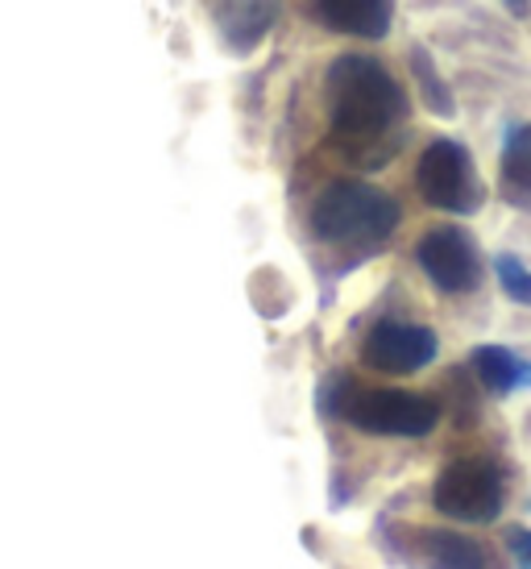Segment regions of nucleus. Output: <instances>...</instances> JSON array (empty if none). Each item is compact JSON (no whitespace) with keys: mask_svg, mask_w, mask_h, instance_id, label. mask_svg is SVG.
Returning a JSON list of instances; mask_svg holds the SVG:
<instances>
[{"mask_svg":"<svg viewBox=\"0 0 531 569\" xmlns=\"http://www.w3.org/2000/svg\"><path fill=\"white\" fill-rule=\"evenodd\" d=\"M440 399L415 396V391H394V387H358L344 399L341 420L370 432V437H428L440 425Z\"/></svg>","mask_w":531,"mask_h":569,"instance_id":"4","label":"nucleus"},{"mask_svg":"<svg viewBox=\"0 0 531 569\" xmlns=\"http://www.w3.org/2000/svg\"><path fill=\"white\" fill-rule=\"evenodd\" d=\"M279 13L282 0H212V21L233 54H253L262 47V38L274 30Z\"/></svg>","mask_w":531,"mask_h":569,"instance_id":"9","label":"nucleus"},{"mask_svg":"<svg viewBox=\"0 0 531 569\" xmlns=\"http://www.w3.org/2000/svg\"><path fill=\"white\" fill-rule=\"evenodd\" d=\"M415 188H420L423 204L453 212V217H473L485 204V183L473 154L453 138H437L423 146L420 162H415Z\"/></svg>","mask_w":531,"mask_h":569,"instance_id":"5","label":"nucleus"},{"mask_svg":"<svg viewBox=\"0 0 531 569\" xmlns=\"http://www.w3.org/2000/svg\"><path fill=\"white\" fill-rule=\"evenodd\" d=\"M415 267L440 296H473L482 287V250L461 224H432L415 241Z\"/></svg>","mask_w":531,"mask_h":569,"instance_id":"6","label":"nucleus"},{"mask_svg":"<svg viewBox=\"0 0 531 569\" xmlns=\"http://www.w3.org/2000/svg\"><path fill=\"white\" fill-rule=\"evenodd\" d=\"M507 553L519 569H531V528H507Z\"/></svg>","mask_w":531,"mask_h":569,"instance_id":"16","label":"nucleus"},{"mask_svg":"<svg viewBox=\"0 0 531 569\" xmlns=\"http://www.w3.org/2000/svg\"><path fill=\"white\" fill-rule=\"evenodd\" d=\"M403 208L391 191L361 183V179H337L315 196L308 224L315 241L349 253H378L399 229Z\"/></svg>","mask_w":531,"mask_h":569,"instance_id":"2","label":"nucleus"},{"mask_svg":"<svg viewBox=\"0 0 531 569\" xmlns=\"http://www.w3.org/2000/svg\"><path fill=\"white\" fill-rule=\"evenodd\" d=\"M499 196L511 208L531 212V126H523V121H511L502 129Z\"/></svg>","mask_w":531,"mask_h":569,"instance_id":"11","label":"nucleus"},{"mask_svg":"<svg viewBox=\"0 0 531 569\" xmlns=\"http://www.w3.org/2000/svg\"><path fill=\"white\" fill-rule=\"evenodd\" d=\"M349 391H353V379H349V375H341V370L329 375V379L320 382V416H337V420H341Z\"/></svg>","mask_w":531,"mask_h":569,"instance_id":"15","label":"nucleus"},{"mask_svg":"<svg viewBox=\"0 0 531 569\" xmlns=\"http://www.w3.org/2000/svg\"><path fill=\"white\" fill-rule=\"evenodd\" d=\"M411 76H415V83H420L423 104H428V109L437 112V117H453L457 112L453 92H449V83L440 80V71L432 67V59H428V50L423 47L411 50Z\"/></svg>","mask_w":531,"mask_h":569,"instance_id":"13","label":"nucleus"},{"mask_svg":"<svg viewBox=\"0 0 531 569\" xmlns=\"http://www.w3.org/2000/svg\"><path fill=\"white\" fill-rule=\"evenodd\" d=\"M440 353V337L415 320H378L361 341V362L378 375H420Z\"/></svg>","mask_w":531,"mask_h":569,"instance_id":"7","label":"nucleus"},{"mask_svg":"<svg viewBox=\"0 0 531 569\" xmlns=\"http://www.w3.org/2000/svg\"><path fill=\"white\" fill-rule=\"evenodd\" d=\"M432 507L457 523H494L507 507V475L494 458H457L432 482Z\"/></svg>","mask_w":531,"mask_h":569,"instance_id":"3","label":"nucleus"},{"mask_svg":"<svg viewBox=\"0 0 531 569\" xmlns=\"http://www.w3.org/2000/svg\"><path fill=\"white\" fill-rule=\"evenodd\" d=\"M469 370L490 396H515L531 387V362L507 346H478L469 353Z\"/></svg>","mask_w":531,"mask_h":569,"instance_id":"12","label":"nucleus"},{"mask_svg":"<svg viewBox=\"0 0 531 569\" xmlns=\"http://www.w3.org/2000/svg\"><path fill=\"white\" fill-rule=\"evenodd\" d=\"M312 13H315V21L332 33L382 42V38L391 33L394 0H312Z\"/></svg>","mask_w":531,"mask_h":569,"instance_id":"10","label":"nucleus"},{"mask_svg":"<svg viewBox=\"0 0 531 569\" xmlns=\"http://www.w3.org/2000/svg\"><path fill=\"white\" fill-rule=\"evenodd\" d=\"M332 142L349 162L382 167L403 142L407 92L370 54H341L324 71Z\"/></svg>","mask_w":531,"mask_h":569,"instance_id":"1","label":"nucleus"},{"mask_svg":"<svg viewBox=\"0 0 531 569\" xmlns=\"http://www.w3.org/2000/svg\"><path fill=\"white\" fill-rule=\"evenodd\" d=\"M411 549L428 569H502V557L478 537L453 532V528H420L411 532Z\"/></svg>","mask_w":531,"mask_h":569,"instance_id":"8","label":"nucleus"},{"mask_svg":"<svg viewBox=\"0 0 531 569\" xmlns=\"http://www.w3.org/2000/svg\"><path fill=\"white\" fill-rule=\"evenodd\" d=\"M494 274H499V287L507 291V300L531 303V270L519 262L515 253H499L494 258Z\"/></svg>","mask_w":531,"mask_h":569,"instance_id":"14","label":"nucleus"}]
</instances>
